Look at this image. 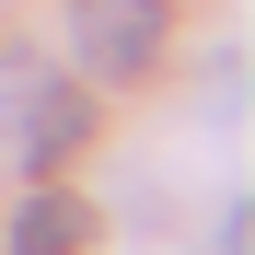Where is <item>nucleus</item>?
Wrapping results in <instances>:
<instances>
[{
  "label": "nucleus",
  "instance_id": "nucleus-1",
  "mask_svg": "<svg viewBox=\"0 0 255 255\" xmlns=\"http://www.w3.org/2000/svg\"><path fill=\"white\" fill-rule=\"evenodd\" d=\"M162 58V0H70V70L139 81Z\"/></svg>",
  "mask_w": 255,
  "mask_h": 255
},
{
  "label": "nucleus",
  "instance_id": "nucleus-2",
  "mask_svg": "<svg viewBox=\"0 0 255 255\" xmlns=\"http://www.w3.org/2000/svg\"><path fill=\"white\" fill-rule=\"evenodd\" d=\"M0 128H12V162H23V174H58V162L81 151V93H70V81H0Z\"/></svg>",
  "mask_w": 255,
  "mask_h": 255
},
{
  "label": "nucleus",
  "instance_id": "nucleus-3",
  "mask_svg": "<svg viewBox=\"0 0 255 255\" xmlns=\"http://www.w3.org/2000/svg\"><path fill=\"white\" fill-rule=\"evenodd\" d=\"M12 255H93V209L81 197H23V221H12Z\"/></svg>",
  "mask_w": 255,
  "mask_h": 255
}]
</instances>
